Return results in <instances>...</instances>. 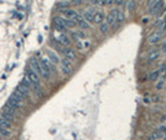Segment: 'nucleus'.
Masks as SVG:
<instances>
[{"instance_id": "obj_26", "label": "nucleus", "mask_w": 166, "mask_h": 140, "mask_svg": "<svg viewBox=\"0 0 166 140\" xmlns=\"http://www.w3.org/2000/svg\"><path fill=\"white\" fill-rule=\"evenodd\" d=\"M124 19H125V15L122 10H118V14H117V22L118 24H122L124 21Z\"/></svg>"}, {"instance_id": "obj_37", "label": "nucleus", "mask_w": 166, "mask_h": 140, "mask_svg": "<svg viewBox=\"0 0 166 140\" xmlns=\"http://www.w3.org/2000/svg\"><path fill=\"white\" fill-rule=\"evenodd\" d=\"M92 4H94V5H97V4H99L98 0H92Z\"/></svg>"}, {"instance_id": "obj_28", "label": "nucleus", "mask_w": 166, "mask_h": 140, "mask_svg": "<svg viewBox=\"0 0 166 140\" xmlns=\"http://www.w3.org/2000/svg\"><path fill=\"white\" fill-rule=\"evenodd\" d=\"M159 76H160V71H159V69H156V71H154L151 73L149 78H150L151 81H156V80H159Z\"/></svg>"}, {"instance_id": "obj_5", "label": "nucleus", "mask_w": 166, "mask_h": 140, "mask_svg": "<svg viewBox=\"0 0 166 140\" xmlns=\"http://www.w3.org/2000/svg\"><path fill=\"white\" fill-rule=\"evenodd\" d=\"M40 63H41V67L44 69H46V71H48L50 73L55 72V65H53L48 58H41Z\"/></svg>"}, {"instance_id": "obj_13", "label": "nucleus", "mask_w": 166, "mask_h": 140, "mask_svg": "<svg viewBox=\"0 0 166 140\" xmlns=\"http://www.w3.org/2000/svg\"><path fill=\"white\" fill-rule=\"evenodd\" d=\"M16 92H18L20 96L22 97V99H26V98H29V94H30V90H29L27 88H25L24 86L19 84L18 88H16Z\"/></svg>"}, {"instance_id": "obj_3", "label": "nucleus", "mask_w": 166, "mask_h": 140, "mask_svg": "<svg viewBox=\"0 0 166 140\" xmlns=\"http://www.w3.org/2000/svg\"><path fill=\"white\" fill-rule=\"evenodd\" d=\"M53 25H55V29L59 32H66L67 31V27H66L65 24H63V18H60V16L53 18Z\"/></svg>"}, {"instance_id": "obj_1", "label": "nucleus", "mask_w": 166, "mask_h": 140, "mask_svg": "<svg viewBox=\"0 0 166 140\" xmlns=\"http://www.w3.org/2000/svg\"><path fill=\"white\" fill-rule=\"evenodd\" d=\"M73 71V67H72V63L71 61L67 60V58H63L61 60V73L63 76H69Z\"/></svg>"}, {"instance_id": "obj_4", "label": "nucleus", "mask_w": 166, "mask_h": 140, "mask_svg": "<svg viewBox=\"0 0 166 140\" xmlns=\"http://www.w3.org/2000/svg\"><path fill=\"white\" fill-rule=\"evenodd\" d=\"M55 40L61 45V46H65V47H67L68 45L71 43V40H69V37L67 35H66V32H60V35H57Z\"/></svg>"}, {"instance_id": "obj_11", "label": "nucleus", "mask_w": 166, "mask_h": 140, "mask_svg": "<svg viewBox=\"0 0 166 140\" xmlns=\"http://www.w3.org/2000/svg\"><path fill=\"white\" fill-rule=\"evenodd\" d=\"M159 57H160V51L157 50V48H152V50H150L149 53H148V60L150 61V62L156 61Z\"/></svg>"}, {"instance_id": "obj_14", "label": "nucleus", "mask_w": 166, "mask_h": 140, "mask_svg": "<svg viewBox=\"0 0 166 140\" xmlns=\"http://www.w3.org/2000/svg\"><path fill=\"white\" fill-rule=\"evenodd\" d=\"M94 13H95L94 9H88V10H86L84 14H83V19H84L88 24L93 22V15H94Z\"/></svg>"}, {"instance_id": "obj_21", "label": "nucleus", "mask_w": 166, "mask_h": 140, "mask_svg": "<svg viewBox=\"0 0 166 140\" xmlns=\"http://www.w3.org/2000/svg\"><path fill=\"white\" fill-rule=\"evenodd\" d=\"M68 6H69V3L66 1V0H60V1L57 3V9H60V10L68 9Z\"/></svg>"}, {"instance_id": "obj_12", "label": "nucleus", "mask_w": 166, "mask_h": 140, "mask_svg": "<svg viewBox=\"0 0 166 140\" xmlns=\"http://www.w3.org/2000/svg\"><path fill=\"white\" fill-rule=\"evenodd\" d=\"M104 13L103 11H95L94 13V15H93V22L94 24H102L103 21H104Z\"/></svg>"}, {"instance_id": "obj_24", "label": "nucleus", "mask_w": 166, "mask_h": 140, "mask_svg": "<svg viewBox=\"0 0 166 140\" xmlns=\"http://www.w3.org/2000/svg\"><path fill=\"white\" fill-rule=\"evenodd\" d=\"M99 31H101V34H107L109 31V25L105 21H103L102 24H99Z\"/></svg>"}, {"instance_id": "obj_19", "label": "nucleus", "mask_w": 166, "mask_h": 140, "mask_svg": "<svg viewBox=\"0 0 166 140\" xmlns=\"http://www.w3.org/2000/svg\"><path fill=\"white\" fill-rule=\"evenodd\" d=\"M0 126L6 128V129H10V130H11V122L6 120L5 118H3L1 115H0Z\"/></svg>"}, {"instance_id": "obj_10", "label": "nucleus", "mask_w": 166, "mask_h": 140, "mask_svg": "<svg viewBox=\"0 0 166 140\" xmlns=\"http://www.w3.org/2000/svg\"><path fill=\"white\" fill-rule=\"evenodd\" d=\"M117 14H118V9H114V10H112L109 14H108L107 16V24L109 26H113L117 24Z\"/></svg>"}, {"instance_id": "obj_20", "label": "nucleus", "mask_w": 166, "mask_h": 140, "mask_svg": "<svg viewBox=\"0 0 166 140\" xmlns=\"http://www.w3.org/2000/svg\"><path fill=\"white\" fill-rule=\"evenodd\" d=\"M160 6H161V0H157L154 5H152L150 9H149V13H150V14H156L157 10L160 9Z\"/></svg>"}, {"instance_id": "obj_30", "label": "nucleus", "mask_w": 166, "mask_h": 140, "mask_svg": "<svg viewBox=\"0 0 166 140\" xmlns=\"http://www.w3.org/2000/svg\"><path fill=\"white\" fill-rule=\"evenodd\" d=\"M157 131L160 133L161 137H164V135H166V126H164V125L159 126V128H157Z\"/></svg>"}, {"instance_id": "obj_33", "label": "nucleus", "mask_w": 166, "mask_h": 140, "mask_svg": "<svg viewBox=\"0 0 166 140\" xmlns=\"http://www.w3.org/2000/svg\"><path fill=\"white\" fill-rule=\"evenodd\" d=\"M73 37H77V39H83V36H84V34L81 31H78V32H73Z\"/></svg>"}, {"instance_id": "obj_2", "label": "nucleus", "mask_w": 166, "mask_h": 140, "mask_svg": "<svg viewBox=\"0 0 166 140\" xmlns=\"http://www.w3.org/2000/svg\"><path fill=\"white\" fill-rule=\"evenodd\" d=\"M26 77L29 78V81L31 82V86H32V84L40 83V77H39V75H37V73H36L31 67H29V69L26 71Z\"/></svg>"}, {"instance_id": "obj_17", "label": "nucleus", "mask_w": 166, "mask_h": 140, "mask_svg": "<svg viewBox=\"0 0 166 140\" xmlns=\"http://www.w3.org/2000/svg\"><path fill=\"white\" fill-rule=\"evenodd\" d=\"M47 56H48V60L51 61V62L53 63V65H57V63H60V57L56 55L53 51H51V50H47Z\"/></svg>"}, {"instance_id": "obj_36", "label": "nucleus", "mask_w": 166, "mask_h": 140, "mask_svg": "<svg viewBox=\"0 0 166 140\" xmlns=\"http://www.w3.org/2000/svg\"><path fill=\"white\" fill-rule=\"evenodd\" d=\"M163 51H164V52H166V41H165L164 45H163Z\"/></svg>"}, {"instance_id": "obj_31", "label": "nucleus", "mask_w": 166, "mask_h": 140, "mask_svg": "<svg viewBox=\"0 0 166 140\" xmlns=\"http://www.w3.org/2000/svg\"><path fill=\"white\" fill-rule=\"evenodd\" d=\"M134 6H135V1L134 0H129V3H128V11H133Z\"/></svg>"}, {"instance_id": "obj_32", "label": "nucleus", "mask_w": 166, "mask_h": 140, "mask_svg": "<svg viewBox=\"0 0 166 140\" xmlns=\"http://www.w3.org/2000/svg\"><path fill=\"white\" fill-rule=\"evenodd\" d=\"M1 117H3V118H5L6 120H9V122H12V120H14V117H11V115L6 114V113H4V112H1Z\"/></svg>"}, {"instance_id": "obj_27", "label": "nucleus", "mask_w": 166, "mask_h": 140, "mask_svg": "<svg viewBox=\"0 0 166 140\" xmlns=\"http://www.w3.org/2000/svg\"><path fill=\"white\" fill-rule=\"evenodd\" d=\"M164 87H165V80L161 77V78H159V82L156 83V89L160 90V89H163Z\"/></svg>"}, {"instance_id": "obj_35", "label": "nucleus", "mask_w": 166, "mask_h": 140, "mask_svg": "<svg viewBox=\"0 0 166 140\" xmlns=\"http://www.w3.org/2000/svg\"><path fill=\"white\" fill-rule=\"evenodd\" d=\"M82 0H72V4L73 5H78V4H81Z\"/></svg>"}, {"instance_id": "obj_25", "label": "nucleus", "mask_w": 166, "mask_h": 140, "mask_svg": "<svg viewBox=\"0 0 166 140\" xmlns=\"http://www.w3.org/2000/svg\"><path fill=\"white\" fill-rule=\"evenodd\" d=\"M20 84H21V86H24V87H25V88H27L29 90H30V89H31V82H30V81H29V78H27L26 76H25V77H24V80L21 81V83H20Z\"/></svg>"}, {"instance_id": "obj_15", "label": "nucleus", "mask_w": 166, "mask_h": 140, "mask_svg": "<svg viewBox=\"0 0 166 140\" xmlns=\"http://www.w3.org/2000/svg\"><path fill=\"white\" fill-rule=\"evenodd\" d=\"M7 104H9L10 107H12L14 109H19V108H21V107H22V103L21 102L16 101L15 98H12L11 96L9 97V99H7Z\"/></svg>"}, {"instance_id": "obj_34", "label": "nucleus", "mask_w": 166, "mask_h": 140, "mask_svg": "<svg viewBox=\"0 0 166 140\" xmlns=\"http://www.w3.org/2000/svg\"><path fill=\"white\" fill-rule=\"evenodd\" d=\"M157 1V0H150V1H149V4H148V7H149V9H150V7L152 6V5H154V4Z\"/></svg>"}, {"instance_id": "obj_18", "label": "nucleus", "mask_w": 166, "mask_h": 140, "mask_svg": "<svg viewBox=\"0 0 166 140\" xmlns=\"http://www.w3.org/2000/svg\"><path fill=\"white\" fill-rule=\"evenodd\" d=\"M15 110H16V109H14L12 107H10L9 104H7V103L3 107V112L6 113V114H9V115H11V117H15Z\"/></svg>"}, {"instance_id": "obj_16", "label": "nucleus", "mask_w": 166, "mask_h": 140, "mask_svg": "<svg viewBox=\"0 0 166 140\" xmlns=\"http://www.w3.org/2000/svg\"><path fill=\"white\" fill-rule=\"evenodd\" d=\"M76 24L82 29V30H87V29H89V24L87 22L82 16H78V18L76 19Z\"/></svg>"}, {"instance_id": "obj_7", "label": "nucleus", "mask_w": 166, "mask_h": 140, "mask_svg": "<svg viewBox=\"0 0 166 140\" xmlns=\"http://www.w3.org/2000/svg\"><path fill=\"white\" fill-rule=\"evenodd\" d=\"M30 67L34 69V71L37 73V75L41 76V71H42V68H41L40 61L37 60L36 57H31V58H30Z\"/></svg>"}, {"instance_id": "obj_9", "label": "nucleus", "mask_w": 166, "mask_h": 140, "mask_svg": "<svg viewBox=\"0 0 166 140\" xmlns=\"http://www.w3.org/2000/svg\"><path fill=\"white\" fill-rule=\"evenodd\" d=\"M61 11H62V14H63V16L66 19L74 20V21H76V19L80 16V14H78L76 10H72V9H65V10H61Z\"/></svg>"}, {"instance_id": "obj_38", "label": "nucleus", "mask_w": 166, "mask_h": 140, "mask_svg": "<svg viewBox=\"0 0 166 140\" xmlns=\"http://www.w3.org/2000/svg\"><path fill=\"white\" fill-rule=\"evenodd\" d=\"M164 29H166V21H165V25H164Z\"/></svg>"}, {"instance_id": "obj_22", "label": "nucleus", "mask_w": 166, "mask_h": 140, "mask_svg": "<svg viewBox=\"0 0 166 140\" xmlns=\"http://www.w3.org/2000/svg\"><path fill=\"white\" fill-rule=\"evenodd\" d=\"M63 24L67 29H72V27H74L77 25L74 20H69V19H66V18H63Z\"/></svg>"}, {"instance_id": "obj_8", "label": "nucleus", "mask_w": 166, "mask_h": 140, "mask_svg": "<svg viewBox=\"0 0 166 140\" xmlns=\"http://www.w3.org/2000/svg\"><path fill=\"white\" fill-rule=\"evenodd\" d=\"M161 39H163V34L159 31H155V32H152V34L148 37V42L150 43V45H155L157 42H160Z\"/></svg>"}, {"instance_id": "obj_29", "label": "nucleus", "mask_w": 166, "mask_h": 140, "mask_svg": "<svg viewBox=\"0 0 166 140\" xmlns=\"http://www.w3.org/2000/svg\"><path fill=\"white\" fill-rule=\"evenodd\" d=\"M11 97H12V98H15V99H16V101H19V102H22V101H24V99H22V97L20 96V94H19L18 92H16V90L11 94Z\"/></svg>"}, {"instance_id": "obj_6", "label": "nucleus", "mask_w": 166, "mask_h": 140, "mask_svg": "<svg viewBox=\"0 0 166 140\" xmlns=\"http://www.w3.org/2000/svg\"><path fill=\"white\" fill-rule=\"evenodd\" d=\"M62 53H63L65 58H67V60H69V61H74V60L77 58L76 51H74L73 48H71V47H65L63 50H62Z\"/></svg>"}, {"instance_id": "obj_23", "label": "nucleus", "mask_w": 166, "mask_h": 140, "mask_svg": "<svg viewBox=\"0 0 166 140\" xmlns=\"http://www.w3.org/2000/svg\"><path fill=\"white\" fill-rule=\"evenodd\" d=\"M11 135V130L10 129H6V128H3L0 126V137H4V138H9Z\"/></svg>"}]
</instances>
